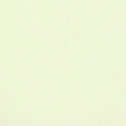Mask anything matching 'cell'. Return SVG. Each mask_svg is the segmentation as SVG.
<instances>
[{
  "label": "cell",
  "instance_id": "1",
  "mask_svg": "<svg viewBox=\"0 0 126 126\" xmlns=\"http://www.w3.org/2000/svg\"><path fill=\"white\" fill-rule=\"evenodd\" d=\"M65 1L64 0H56L55 1V4L57 6H63V4H65Z\"/></svg>",
  "mask_w": 126,
  "mask_h": 126
}]
</instances>
